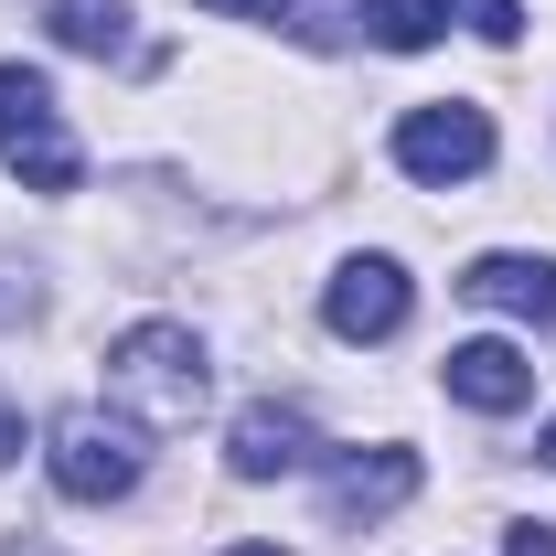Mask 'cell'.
<instances>
[{
  "label": "cell",
  "mask_w": 556,
  "mask_h": 556,
  "mask_svg": "<svg viewBox=\"0 0 556 556\" xmlns=\"http://www.w3.org/2000/svg\"><path fill=\"white\" fill-rule=\"evenodd\" d=\"M0 556H54V546H33V535H22V546H0Z\"/></svg>",
  "instance_id": "cell-16"
},
{
  "label": "cell",
  "mask_w": 556,
  "mask_h": 556,
  "mask_svg": "<svg viewBox=\"0 0 556 556\" xmlns=\"http://www.w3.org/2000/svg\"><path fill=\"white\" fill-rule=\"evenodd\" d=\"M0 161L33 182V193H75V139H65V118H54V86L33 65H0Z\"/></svg>",
  "instance_id": "cell-3"
},
{
  "label": "cell",
  "mask_w": 556,
  "mask_h": 556,
  "mask_svg": "<svg viewBox=\"0 0 556 556\" xmlns=\"http://www.w3.org/2000/svg\"><path fill=\"white\" fill-rule=\"evenodd\" d=\"M450 396L482 407V417H514L525 396H535V364H525L514 343H460L450 353Z\"/></svg>",
  "instance_id": "cell-9"
},
{
  "label": "cell",
  "mask_w": 556,
  "mask_h": 556,
  "mask_svg": "<svg viewBox=\"0 0 556 556\" xmlns=\"http://www.w3.org/2000/svg\"><path fill=\"white\" fill-rule=\"evenodd\" d=\"M396 172H407V182H471V172H492V118L471 97L407 108V118H396Z\"/></svg>",
  "instance_id": "cell-4"
},
{
  "label": "cell",
  "mask_w": 556,
  "mask_h": 556,
  "mask_svg": "<svg viewBox=\"0 0 556 556\" xmlns=\"http://www.w3.org/2000/svg\"><path fill=\"white\" fill-rule=\"evenodd\" d=\"M450 11H460L482 43H514V33H525V11H514V0H450Z\"/></svg>",
  "instance_id": "cell-12"
},
{
  "label": "cell",
  "mask_w": 556,
  "mask_h": 556,
  "mask_svg": "<svg viewBox=\"0 0 556 556\" xmlns=\"http://www.w3.org/2000/svg\"><path fill=\"white\" fill-rule=\"evenodd\" d=\"M407 492H417V450H332V460H321L332 525H375V514H396Z\"/></svg>",
  "instance_id": "cell-6"
},
{
  "label": "cell",
  "mask_w": 556,
  "mask_h": 556,
  "mask_svg": "<svg viewBox=\"0 0 556 556\" xmlns=\"http://www.w3.org/2000/svg\"><path fill=\"white\" fill-rule=\"evenodd\" d=\"M43 22L65 54H129V0H54Z\"/></svg>",
  "instance_id": "cell-11"
},
{
  "label": "cell",
  "mask_w": 556,
  "mask_h": 556,
  "mask_svg": "<svg viewBox=\"0 0 556 556\" xmlns=\"http://www.w3.org/2000/svg\"><path fill=\"white\" fill-rule=\"evenodd\" d=\"M460 300L514 311V321H556V257H471L460 268Z\"/></svg>",
  "instance_id": "cell-8"
},
{
  "label": "cell",
  "mask_w": 556,
  "mask_h": 556,
  "mask_svg": "<svg viewBox=\"0 0 556 556\" xmlns=\"http://www.w3.org/2000/svg\"><path fill=\"white\" fill-rule=\"evenodd\" d=\"M407 300L417 289H407L396 257H353V268L321 289V321H332L343 343H386V332H407Z\"/></svg>",
  "instance_id": "cell-5"
},
{
  "label": "cell",
  "mask_w": 556,
  "mask_h": 556,
  "mask_svg": "<svg viewBox=\"0 0 556 556\" xmlns=\"http://www.w3.org/2000/svg\"><path fill=\"white\" fill-rule=\"evenodd\" d=\"M546 471H556V428H546Z\"/></svg>",
  "instance_id": "cell-18"
},
{
  "label": "cell",
  "mask_w": 556,
  "mask_h": 556,
  "mask_svg": "<svg viewBox=\"0 0 556 556\" xmlns=\"http://www.w3.org/2000/svg\"><path fill=\"white\" fill-rule=\"evenodd\" d=\"M225 556H278V546H225Z\"/></svg>",
  "instance_id": "cell-17"
},
{
  "label": "cell",
  "mask_w": 556,
  "mask_h": 556,
  "mask_svg": "<svg viewBox=\"0 0 556 556\" xmlns=\"http://www.w3.org/2000/svg\"><path fill=\"white\" fill-rule=\"evenodd\" d=\"M503 556H556V525H514V535H503Z\"/></svg>",
  "instance_id": "cell-14"
},
{
  "label": "cell",
  "mask_w": 556,
  "mask_h": 556,
  "mask_svg": "<svg viewBox=\"0 0 556 556\" xmlns=\"http://www.w3.org/2000/svg\"><path fill=\"white\" fill-rule=\"evenodd\" d=\"M225 460H236V482H278V471H311V460H321V428H311V407H278V396H257V407L236 417Z\"/></svg>",
  "instance_id": "cell-7"
},
{
  "label": "cell",
  "mask_w": 556,
  "mask_h": 556,
  "mask_svg": "<svg viewBox=\"0 0 556 556\" xmlns=\"http://www.w3.org/2000/svg\"><path fill=\"white\" fill-rule=\"evenodd\" d=\"M204 11H225V22H289V0H204Z\"/></svg>",
  "instance_id": "cell-13"
},
{
  "label": "cell",
  "mask_w": 556,
  "mask_h": 556,
  "mask_svg": "<svg viewBox=\"0 0 556 556\" xmlns=\"http://www.w3.org/2000/svg\"><path fill=\"white\" fill-rule=\"evenodd\" d=\"M43 471H54V492H65V503H129L139 471H150V450H139L129 417L75 407L65 428H54V450H43Z\"/></svg>",
  "instance_id": "cell-2"
},
{
  "label": "cell",
  "mask_w": 556,
  "mask_h": 556,
  "mask_svg": "<svg viewBox=\"0 0 556 556\" xmlns=\"http://www.w3.org/2000/svg\"><path fill=\"white\" fill-rule=\"evenodd\" d=\"M108 396L129 407V428H193L214 396V364L182 321H129L108 343Z\"/></svg>",
  "instance_id": "cell-1"
},
{
  "label": "cell",
  "mask_w": 556,
  "mask_h": 556,
  "mask_svg": "<svg viewBox=\"0 0 556 556\" xmlns=\"http://www.w3.org/2000/svg\"><path fill=\"white\" fill-rule=\"evenodd\" d=\"M353 22H364V43H386V54H428V43L450 33V0H353Z\"/></svg>",
  "instance_id": "cell-10"
},
{
  "label": "cell",
  "mask_w": 556,
  "mask_h": 556,
  "mask_svg": "<svg viewBox=\"0 0 556 556\" xmlns=\"http://www.w3.org/2000/svg\"><path fill=\"white\" fill-rule=\"evenodd\" d=\"M11 460H22V417L0 407V471H11Z\"/></svg>",
  "instance_id": "cell-15"
}]
</instances>
